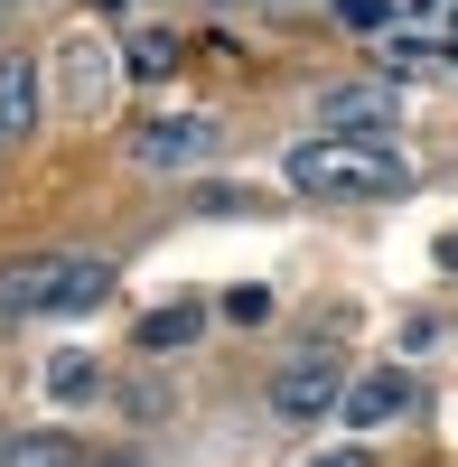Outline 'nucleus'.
I'll return each mask as SVG.
<instances>
[{
	"label": "nucleus",
	"instance_id": "nucleus-1",
	"mask_svg": "<svg viewBox=\"0 0 458 467\" xmlns=\"http://www.w3.org/2000/svg\"><path fill=\"white\" fill-rule=\"evenodd\" d=\"M112 299V253H28L0 271V318H85Z\"/></svg>",
	"mask_w": 458,
	"mask_h": 467
},
{
	"label": "nucleus",
	"instance_id": "nucleus-2",
	"mask_svg": "<svg viewBox=\"0 0 458 467\" xmlns=\"http://www.w3.org/2000/svg\"><path fill=\"white\" fill-rule=\"evenodd\" d=\"M281 178L299 187V197H402L411 187V169L393 160L384 140H299L290 160H281Z\"/></svg>",
	"mask_w": 458,
	"mask_h": 467
},
{
	"label": "nucleus",
	"instance_id": "nucleus-3",
	"mask_svg": "<svg viewBox=\"0 0 458 467\" xmlns=\"http://www.w3.org/2000/svg\"><path fill=\"white\" fill-rule=\"evenodd\" d=\"M47 94L66 103V112H112V94H122V47H112L103 28H66L57 37V57H47Z\"/></svg>",
	"mask_w": 458,
	"mask_h": 467
},
{
	"label": "nucleus",
	"instance_id": "nucleus-4",
	"mask_svg": "<svg viewBox=\"0 0 458 467\" xmlns=\"http://www.w3.org/2000/svg\"><path fill=\"white\" fill-rule=\"evenodd\" d=\"M272 420H328L337 402H347V356H337V346H299V356H281V374H272Z\"/></svg>",
	"mask_w": 458,
	"mask_h": 467
},
{
	"label": "nucleus",
	"instance_id": "nucleus-5",
	"mask_svg": "<svg viewBox=\"0 0 458 467\" xmlns=\"http://www.w3.org/2000/svg\"><path fill=\"white\" fill-rule=\"evenodd\" d=\"M215 150H224V122H215V112H150V122H131V160L160 169V178L206 169Z\"/></svg>",
	"mask_w": 458,
	"mask_h": 467
},
{
	"label": "nucleus",
	"instance_id": "nucleus-6",
	"mask_svg": "<svg viewBox=\"0 0 458 467\" xmlns=\"http://www.w3.org/2000/svg\"><path fill=\"white\" fill-rule=\"evenodd\" d=\"M393 112H402L393 85H337V94H318L328 140H374V131H393Z\"/></svg>",
	"mask_w": 458,
	"mask_h": 467
},
{
	"label": "nucleus",
	"instance_id": "nucleus-7",
	"mask_svg": "<svg viewBox=\"0 0 458 467\" xmlns=\"http://www.w3.org/2000/svg\"><path fill=\"white\" fill-rule=\"evenodd\" d=\"M47 103H57V94H47V66L10 47V57H0V131H10V150L37 131V112H47Z\"/></svg>",
	"mask_w": 458,
	"mask_h": 467
},
{
	"label": "nucleus",
	"instance_id": "nucleus-8",
	"mask_svg": "<svg viewBox=\"0 0 458 467\" xmlns=\"http://www.w3.org/2000/svg\"><path fill=\"white\" fill-rule=\"evenodd\" d=\"M337 411H347V431H384V420L411 411V374H402V365H374V374L347 383V402H337Z\"/></svg>",
	"mask_w": 458,
	"mask_h": 467
},
{
	"label": "nucleus",
	"instance_id": "nucleus-9",
	"mask_svg": "<svg viewBox=\"0 0 458 467\" xmlns=\"http://www.w3.org/2000/svg\"><path fill=\"white\" fill-rule=\"evenodd\" d=\"M197 337H206V299H160V308L141 318V346H150V356H178V346H197Z\"/></svg>",
	"mask_w": 458,
	"mask_h": 467
},
{
	"label": "nucleus",
	"instance_id": "nucleus-10",
	"mask_svg": "<svg viewBox=\"0 0 458 467\" xmlns=\"http://www.w3.org/2000/svg\"><path fill=\"white\" fill-rule=\"evenodd\" d=\"M0 467H85V449L66 431H10L0 440Z\"/></svg>",
	"mask_w": 458,
	"mask_h": 467
},
{
	"label": "nucleus",
	"instance_id": "nucleus-11",
	"mask_svg": "<svg viewBox=\"0 0 458 467\" xmlns=\"http://www.w3.org/2000/svg\"><path fill=\"white\" fill-rule=\"evenodd\" d=\"M122 66H131V75H169V66H178V37H169V28H131V37H122Z\"/></svg>",
	"mask_w": 458,
	"mask_h": 467
},
{
	"label": "nucleus",
	"instance_id": "nucleus-12",
	"mask_svg": "<svg viewBox=\"0 0 458 467\" xmlns=\"http://www.w3.org/2000/svg\"><path fill=\"white\" fill-rule=\"evenodd\" d=\"M94 383H103V374H94V356H57V365H47V393H57V402H85Z\"/></svg>",
	"mask_w": 458,
	"mask_h": 467
},
{
	"label": "nucleus",
	"instance_id": "nucleus-13",
	"mask_svg": "<svg viewBox=\"0 0 458 467\" xmlns=\"http://www.w3.org/2000/svg\"><path fill=\"white\" fill-rule=\"evenodd\" d=\"M337 19L365 28V37H384V28H393V0H337Z\"/></svg>",
	"mask_w": 458,
	"mask_h": 467
},
{
	"label": "nucleus",
	"instance_id": "nucleus-14",
	"mask_svg": "<svg viewBox=\"0 0 458 467\" xmlns=\"http://www.w3.org/2000/svg\"><path fill=\"white\" fill-rule=\"evenodd\" d=\"M224 318H244V327H253V318H272V290H234V299H224Z\"/></svg>",
	"mask_w": 458,
	"mask_h": 467
},
{
	"label": "nucleus",
	"instance_id": "nucleus-15",
	"mask_svg": "<svg viewBox=\"0 0 458 467\" xmlns=\"http://www.w3.org/2000/svg\"><path fill=\"white\" fill-rule=\"evenodd\" d=\"M440 271H458V234H440Z\"/></svg>",
	"mask_w": 458,
	"mask_h": 467
},
{
	"label": "nucleus",
	"instance_id": "nucleus-16",
	"mask_svg": "<svg viewBox=\"0 0 458 467\" xmlns=\"http://www.w3.org/2000/svg\"><path fill=\"white\" fill-rule=\"evenodd\" d=\"M318 467H356V458H318Z\"/></svg>",
	"mask_w": 458,
	"mask_h": 467
},
{
	"label": "nucleus",
	"instance_id": "nucleus-17",
	"mask_svg": "<svg viewBox=\"0 0 458 467\" xmlns=\"http://www.w3.org/2000/svg\"><path fill=\"white\" fill-rule=\"evenodd\" d=\"M0 160H10V131H0Z\"/></svg>",
	"mask_w": 458,
	"mask_h": 467
},
{
	"label": "nucleus",
	"instance_id": "nucleus-18",
	"mask_svg": "<svg viewBox=\"0 0 458 467\" xmlns=\"http://www.w3.org/2000/svg\"><path fill=\"white\" fill-rule=\"evenodd\" d=\"M10 10H19V0H0V19H10Z\"/></svg>",
	"mask_w": 458,
	"mask_h": 467
}]
</instances>
